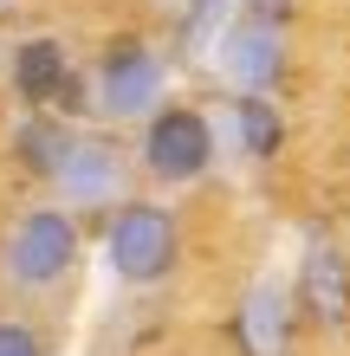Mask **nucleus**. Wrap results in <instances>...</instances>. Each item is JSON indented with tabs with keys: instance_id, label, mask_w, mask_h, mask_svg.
Wrapping results in <instances>:
<instances>
[{
	"instance_id": "obj_9",
	"label": "nucleus",
	"mask_w": 350,
	"mask_h": 356,
	"mask_svg": "<svg viewBox=\"0 0 350 356\" xmlns=\"http://www.w3.org/2000/svg\"><path fill=\"white\" fill-rule=\"evenodd\" d=\"M285 291L266 279V285H253L246 291V305H240V343H246V356H279L285 350Z\"/></svg>"
},
{
	"instance_id": "obj_6",
	"label": "nucleus",
	"mask_w": 350,
	"mask_h": 356,
	"mask_svg": "<svg viewBox=\"0 0 350 356\" xmlns=\"http://www.w3.org/2000/svg\"><path fill=\"white\" fill-rule=\"evenodd\" d=\"M65 78H72V58H65L58 39H19V52H13V91H19V104H26L33 117H46L58 104Z\"/></svg>"
},
{
	"instance_id": "obj_10",
	"label": "nucleus",
	"mask_w": 350,
	"mask_h": 356,
	"mask_svg": "<svg viewBox=\"0 0 350 356\" xmlns=\"http://www.w3.org/2000/svg\"><path fill=\"white\" fill-rule=\"evenodd\" d=\"M13 149H19V162H26L33 175H58V162H65V149H72V130H58V123H46V117H26Z\"/></svg>"
},
{
	"instance_id": "obj_1",
	"label": "nucleus",
	"mask_w": 350,
	"mask_h": 356,
	"mask_svg": "<svg viewBox=\"0 0 350 356\" xmlns=\"http://www.w3.org/2000/svg\"><path fill=\"white\" fill-rule=\"evenodd\" d=\"M78 253H85V234H78L72 207L39 201L13 220L7 246H0V272H7L13 291H52L78 272Z\"/></svg>"
},
{
	"instance_id": "obj_12",
	"label": "nucleus",
	"mask_w": 350,
	"mask_h": 356,
	"mask_svg": "<svg viewBox=\"0 0 350 356\" xmlns=\"http://www.w3.org/2000/svg\"><path fill=\"white\" fill-rule=\"evenodd\" d=\"M0 356H46V337L26 318H0Z\"/></svg>"
},
{
	"instance_id": "obj_4",
	"label": "nucleus",
	"mask_w": 350,
	"mask_h": 356,
	"mask_svg": "<svg viewBox=\"0 0 350 356\" xmlns=\"http://www.w3.org/2000/svg\"><path fill=\"white\" fill-rule=\"evenodd\" d=\"M97 111L104 117H150L162 111V58L150 39H111L97 58Z\"/></svg>"
},
{
	"instance_id": "obj_3",
	"label": "nucleus",
	"mask_w": 350,
	"mask_h": 356,
	"mask_svg": "<svg viewBox=\"0 0 350 356\" xmlns=\"http://www.w3.org/2000/svg\"><path fill=\"white\" fill-rule=\"evenodd\" d=\"M214 162V123L195 111V104H162V111L143 123V169L162 188L201 181Z\"/></svg>"
},
{
	"instance_id": "obj_11",
	"label": "nucleus",
	"mask_w": 350,
	"mask_h": 356,
	"mask_svg": "<svg viewBox=\"0 0 350 356\" xmlns=\"http://www.w3.org/2000/svg\"><path fill=\"white\" fill-rule=\"evenodd\" d=\"M240 149L253 156V162H273L279 156V143H285V123H279V111L266 97H240Z\"/></svg>"
},
{
	"instance_id": "obj_14",
	"label": "nucleus",
	"mask_w": 350,
	"mask_h": 356,
	"mask_svg": "<svg viewBox=\"0 0 350 356\" xmlns=\"http://www.w3.org/2000/svg\"><path fill=\"white\" fill-rule=\"evenodd\" d=\"M85 104H91V91H85V78H65V91H58V104H52V111H65V117H85Z\"/></svg>"
},
{
	"instance_id": "obj_2",
	"label": "nucleus",
	"mask_w": 350,
	"mask_h": 356,
	"mask_svg": "<svg viewBox=\"0 0 350 356\" xmlns=\"http://www.w3.org/2000/svg\"><path fill=\"white\" fill-rule=\"evenodd\" d=\"M104 253H111V272L123 285H162L182 259L175 214L162 201H123L104 227Z\"/></svg>"
},
{
	"instance_id": "obj_7",
	"label": "nucleus",
	"mask_w": 350,
	"mask_h": 356,
	"mask_svg": "<svg viewBox=\"0 0 350 356\" xmlns=\"http://www.w3.org/2000/svg\"><path fill=\"white\" fill-rule=\"evenodd\" d=\"M299 291H305V305H312V318H324L331 330L350 318V272H344V259L331 246H312V253H305Z\"/></svg>"
},
{
	"instance_id": "obj_8",
	"label": "nucleus",
	"mask_w": 350,
	"mask_h": 356,
	"mask_svg": "<svg viewBox=\"0 0 350 356\" xmlns=\"http://www.w3.org/2000/svg\"><path fill=\"white\" fill-rule=\"evenodd\" d=\"M228 72H234V85H246V97H266V85L279 78V33H266V26H240L228 33Z\"/></svg>"
},
{
	"instance_id": "obj_5",
	"label": "nucleus",
	"mask_w": 350,
	"mask_h": 356,
	"mask_svg": "<svg viewBox=\"0 0 350 356\" xmlns=\"http://www.w3.org/2000/svg\"><path fill=\"white\" fill-rule=\"evenodd\" d=\"M58 188H65V201L72 207H97V201H111L117 195V181H123V162L111 143H85V136H72V149L65 162H58Z\"/></svg>"
},
{
	"instance_id": "obj_13",
	"label": "nucleus",
	"mask_w": 350,
	"mask_h": 356,
	"mask_svg": "<svg viewBox=\"0 0 350 356\" xmlns=\"http://www.w3.org/2000/svg\"><path fill=\"white\" fill-rule=\"evenodd\" d=\"M246 7V26H266V33H279L285 19H292V7L299 0H240Z\"/></svg>"
}]
</instances>
